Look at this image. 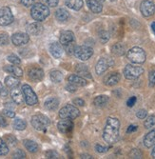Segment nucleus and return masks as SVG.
Masks as SVG:
<instances>
[{"mask_svg": "<svg viewBox=\"0 0 155 159\" xmlns=\"http://www.w3.org/2000/svg\"><path fill=\"white\" fill-rule=\"evenodd\" d=\"M120 135V121L116 117H108L107 119L104 132H103V138L104 140L112 145L115 144Z\"/></svg>", "mask_w": 155, "mask_h": 159, "instance_id": "obj_1", "label": "nucleus"}, {"mask_svg": "<svg viewBox=\"0 0 155 159\" xmlns=\"http://www.w3.org/2000/svg\"><path fill=\"white\" fill-rule=\"evenodd\" d=\"M31 16L35 21L42 22L50 16V9L45 4L35 3L31 10Z\"/></svg>", "mask_w": 155, "mask_h": 159, "instance_id": "obj_2", "label": "nucleus"}, {"mask_svg": "<svg viewBox=\"0 0 155 159\" xmlns=\"http://www.w3.org/2000/svg\"><path fill=\"white\" fill-rule=\"evenodd\" d=\"M126 58L134 64H143L146 61L147 54L142 48L133 47L126 52Z\"/></svg>", "mask_w": 155, "mask_h": 159, "instance_id": "obj_3", "label": "nucleus"}, {"mask_svg": "<svg viewBox=\"0 0 155 159\" xmlns=\"http://www.w3.org/2000/svg\"><path fill=\"white\" fill-rule=\"evenodd\" d=\"M31 123L33 127L39 132H45L50 126V119L44 114H35L32 117Z\"/></svg>", "mask_w": 155, "mask_h": 159, "instance_id": "obj_4", "label": "nucleus"}, {"mask_svg": "<svg viewBox=\"0 0 155 159\" xmlns=\"http://www.w3.org/2000/svg\"><path fill=\"white\" fill-rule=\"evenodd\" d=\"M80 115V111L75 105H66L59 111V117L61 119H70L73 120Z\"/></svg>", "mask_w": 155, "mask_h": 159, "instance_id": "obj_5", "label": "nucleus"}, {"mask_svg": "<svg viewBox=\"0 0 155 159\" xmlns=\"http://www.w3.org/2000/svg\"><path fill=\"white\" fill-rule=\"evenodd\" d=\"M124 76L128 80H135L144 74V69L139 66H133L131 64L126 65L124 69Z\"/></svg>", "mask_w": 155, "mask_h": 159, "instance_id": "obj_6", "label": "nucleus"}, {"mask_svg": "<svg viewBox=\"0 0 155 159\" xmlns=\"http://www.w3.org/2000/svg\"><path fill=\"white\" fill-rule=\"evenodd\" d=\"M22 93L24 95V100L27 103V105L29 106H34L38 103V98L36 93L33 92V90L32 89V87L28 84H24L22 86Z\"/></svg>", "mask_w": 155, "mask_h": 159, "instance_id": "obj_7", "label": "nucleus"}, {"mask_svg": "<svg viewBox=\"0 0 155 159\" xmlns=\"http://www.w3.org/2000/svg\"><path fill=\"white\" fill-rule=\"evenodd\" d=\"M93 54V50L91 47L83 45V46H78L74 50V55L77 57L78 59L82 61L89 60Z\"/></svg>", "mask_w": 155, "mask_h": 159, "instance_id": "obj_8", "label": "nucleus"}, {"mask_svg": "<svg viewBox=\"0 0 155 159\" xmlns=\"http://www.w3.org/2000/svg\"><path fill=\"white\" fill-rule=\"evenodd\" d=\"M13 21V16L9 7H2L0 9V26H8Z\"/></svg>", "mask_w": 155, "mask_h": 159, "instance_id": "obj_9", "label": "nucleus"}, {"mask_svg": "<svg viewBox=\"0 0 155 159\" xmlns=\"http://www.w3.org/2000/svg\"><path fill=\"white\" fill-rule=\"evenodd\" d=\"M114 64L113 60H111L110 58H106V57H102L99 60H98L96 66H95V71L98 75H103L105 71Z\"/></svg>", "mask_w": 155, "mask_h": 159, "instance_id": "obj_10", "label": "nucleus"}, {"mask_svg": "<svg viewBox=\"0 0 155 159\" xmlns=\"http://www.w3.org/2000/svg\"><path fill=\"white\" fill-rule=\"evenodd\" d=\"M140 11L145 17H149L155 12V5L150 0H144L140 5Z\"/></svg>", "mask_w": 155, "mask_h": 159, "instance_id": "obj_11", "label": "nucleus"}, {"mask_svg": "<svg viewBox=\"0 0 155 159\" xmlns=\"http://www.w3.org/2000/svg\"><path fill=\"white\" fill-rule=\"evenodd\" d=\"M57 129L64 134H70L73 129V122L70 119H62L57 123Z\"/></svg>", "mask_w": 155, "mask_h": 159, "instance_id": "obj_12", "label": "nucleus"}, {"mask_svg": "<svg viewBox=\"0 0 155 159\" xmlns=\"http://www.w3.org/2000/svg\"><path fill=\"white\" fill-rule=\"evenodd\" d=\"M29 40H30L29 34L25 33H16L15 34H12L11 36V42L16 46H23L27 44Z\"/></svg>", "mask_w": 155, "mask_h": 159, "instance_id": "obj_13", "label": "nucleus"}, {"mask_svg": "<svg viewBox=\"0 0 155 159\" xmlns=\"http://www.w3.org/2000/svg\"><path fill=\"white\" fill-rule=\"evenodd\" d=\"M50 52L54 58H60L64 52L63 45L60 42H52L50 45Z\"/></svg>", "mask_w": 155, "mask_h": 159, "instance_id": "obj_14", "label": "nucleus"}, {"mask_svg": "<svg viewBox=\"0 0 155 159\" xmlns=\"http://www.w3.org/2000/svg\"><path fill=\"white\" fill-rule=\"evenodd\" d=\"M44 29L43 26H42L39 22H33L31 23L27 26V33L28 34L31 35H40L42 33H43Z\"/></svg>", "mask_w": 155, "mask_h": 159, "instance_id": "obj_15", "label": "nucleus"}, {"mask_svg": "<svg viewBox=\"0 0 155 159\" xmlns=\"http://www.w3.org/2000/svg\"><path fill=\"white\" fill-rule=\"evenodd\" d=\"M28 75H29L30 79L33 81H41L44 77V71L42 69L37 68V67H33L32 69H30L29 73H28Z\"/></svg>", "mask_w": 155, "mask_h": 159, "instance_id": "obj_16", "label": "nucleus"}, {"mask_svg": "<svg viewBox=\"0 0 155 159\" xmlns=\"http://www.w3.org/2000/svg\"><path fill=\"white\" fill-rule=\"evenodd\" d=\"M120 79H121V75L119 73H111L104 78V83H105V85H107L108 87H112V86H115L116 84H118Z\"/></svg>", "mask_w": 155, "mask_h": 159, "instance_id": "obj_17", "label": "nucleus"}, {"mask_svg": "<svg viewBox=\"0 0 155 159\" xmlns=\"http://www.w3.org/2000/svg\"><path fill=\"white\" fill-rule=\"evenodd\" d=\"M68 81L70 83V84H73L76 87H84V86H86L88 85V81L80 76V75H69L68 77Z\"/></svg>", "mask_w": 155, "mask_h": 159, "instance_id": "obj_18", "label": "nucleus"}, {"mask_svg": "<svg viewBox=\"0 0 155 159\" xmlns=\"http://www.w3.org/2000/svg\"><path fill=\"white\" fill-rule=\"evenodd\" d=\"M11 99H12L13 102H15L16 104H17V105L22 104L24 102V95H23L22 90H19L17 87H16V88L11 89Z\"/></svg>", "mask_w": 155, "mask_h": 159, "instance_id": "obj_19", "label": "nucleus"}, {"mask_svg": "<svg viewBox=\"0 0 155 159\" xmlns=\"http://www.w3.org/2000/svg\"><path fill=\"white\" fill-rule=\"evenodd\" d=\"M73 41H74V34L72 31H65L61 34L59 42L63 46L69 44V43L73 42Z\"/></svg>", "mask_w": 155, "mask_h": 159, "instance_id": "obj_20", "label": "nucleus"}, {"mask_svg": "<svg viewBox=\"0 0 155 159\" xmlns=\"http://www.w3.org/2000/svg\"><path fill=\"white\" fill-rule=\"evenodd\" d=\"M143 142H144L145 147H147V148H151V147L155 146V129L145 135Z\"/></svg>", "mask_w": 155, "mask_h": 159, "instance_id": "obj_21", "label": "nucleus"}, {"mask_svg": "<svg viewBox=\"0 0 155 159\" xmlns=\"http://www.w3.org/2000/svg\"><path fill=\"white\" fill-rule=\"evenodd\" d=\"M87 5L89 9L94 13H100L103 10V6L98 0H87Z\"/></svg>", "mask_w": 155, "mask_h": 159, "instance_id": "obj_22", "label": "nucleus"}, {"mask_svg": "<svg viewBox=\"0 0 155 159\" xmlns=\"http://www.w3.org/2000/svg\"><path fill=\"white\" fill-rule=\"evenodd\" d=\"M44 106L49 111H55L59 106V100L56 97H50L45 101Z\"/></svg>", "mask_w": 155, "mask_h": 159, "instance_id": "obj_23", "label": "nucleus"}, {"mask_svg": "<svg viewBox=\"0 0 155 159\" xmlns=\"http://www.w3.org/2000/svg\"><path fill=\"white\" fill-rule=\"evenodd\" d=\"M4 70L7 71L9 74H11L15 76H18L21 77L23 75V70L21 68L17 67V66H6L4 67Z\"/></svg>", "mask_w": 155, "mask_h": 159, "instance_id": "obj_24", "label": "nucleus"}, {"mask_svg": "<svg viewBox=\"0 0 155 159\" xmlns=\"http://www.w3.org/2000/svg\"><path fill=\"white\" fill-rule=\"evenodd\" d=\"M76 73L82 77L91 78V75L90 71H89V69L85 64H78L77 67H76Z\"/></svg>", "mask_w": 155, "mask_h": 159, "instance_id": "obj_25", "label": "nucleus"}, {"mask_svg": "<svg viewBox=\"0 0 155 159\" xmlns=\"http://www.w3.org/2000/svg\"><path fill=\"white\" fill-rule=\"evenodd\" d=\"M65 3L68 8L79 11L83 7V0H65Z\"/></svg>", "mask_w": 155, "mask_h": 159, "instance_id": "obj_26", "label": "nucleus"}, {"mask_svg": "<svg viewBox=\"0 0 155 159\" xmlns=\"http://www.w3.org/2000/svg\"><path fill=\"white\" fill-rule=\"evenodd\" d=\"M111 52L116 56H122L126 53V47L122 43H116L111 47Z\"/></svg>", "mask_w": 155, "mask_h": 159, "instance_id": "obj_27", "label": "nucleus"}, {"mask_svg": "<svg viewBox=\"0 0 155 159\" xmlns=\"http://www.w3.org/2000/svg\"><path fill=\"white\" fill-rule=\"evenodd\" d=\"M55 17L59 22H65L69 19V13L68 11H66L65 9H58L55 12Z\"/></svg>", "mask_w": 155, "mask_h": 159, "instance_id": "obj_28", "label": "nucleus"}, {"mask_svg": "<svg viewBox=\"0 0 155 159\" xmlns=\"http://www.w3.org/2000/svg\"><path fill=\"white\" fill-rule=\"evenodd\" d=\"M23 144H24V147L29 151L30 152H33V153H34V152H36L37 151H38V145H37V143L36 142H34V141H33V140H30V139H26V140H24V142H23Z\"/></svg>", "mask_w": 155, "mask_h": 159, "instance_id": "obj_29", "label": "nucleus"}, {"mask_svg": "<svg viewBox=\"0 0 155 159\" xmlns=\"http://www.w3.org/2000/svg\"><path fill=\"white\" fill-rule=\"evenodd\" d=\"M5 84L8 88L10 89H13V88H16V87L19 86L20 84V81L16 77V76H11V75H9L5 78Z\"/></svg>", "mask_w": 155, "mask_h": 159, "instance_id": "obj_30", "label": "nucleus"}, {"mask_svg": "<svg viewBox=\"0 0 155 159\" xmlns=\"http://www.w3.org/2000/svg\"><path fill=\"white\" fill-rule=\"evenodd\" d=\"M50 78L53 83H60L63 80V75L61 71L57 70H53L50 73Z\"/></svg>", "mask_w": 155, "mask_h": 159, "instance_id": "obj_31", "label": "nucleus"}, {"mask_svg": "<svg viewBox=\"0 0 155 159\" xmlns=\"http://www.w3.org/2000/svg\"><path fill=\"white\" fill-rule=\"evenodd\" d=\"M108 102V97L107 95H98L93 100V104L96 107H104Z\"/></svg>", "mask_w": 155, "mask_h": 159, "instance_id": "obj_32", "label": "nucleus"}, {"mask_svg": "<svg viewBox=\"0 0 155 159\" xmlns=\"http://www.w3.org/2000/svg\"><path fill=\"white\" fill-rule=\"evenodd\" d=\"M12 125H13V128H15L16 129H17V131H23V129H25L27 127L26 121L21 119V118H16Z\"/></svg>", "mask_w": 155, "mask_h": 159, "instance_id": "obj_33", "label": "nucleus"}, {"mask_svg": "<svg viewBox=\"0 0 155 159\" xmlns=\"http://www.w3.org/2000/svg\"><path fill=\"white\" fill-rule=\"evenodd\" d=\"M9 152V147L7 143L0 138V155H6Z\"/></svg>", "mask_w": 155, "mask_h": 159, "instance_id": "obj_34", "label": "nucleus"}, {"mask_svg": "<svg viewBox=\"0 0 155 159\" xmlns=\"http://www.w3.org/2000/svg\"><path fill=\"white\" fill-rule=\"evenodd\" d=\"M155 125V116L154 115H149V116L145 120L144 126L146 129H150Z\"/></svg>", "mask_w": 155, "mask_h": 159, "instance_id": "obj_35", "label": "nucleus"}, {"mask_svg": "<svg viewBox=\"0 0 155 159\" xmlns=\"http://www.w3.org/2000/svg\"><path fill=\"white\" fill-rule=\"evenodd\" d=\"M64 48H65V51H66V52L68 54H73L74 53V50H75V43H74V41H73V42L69 43V44L65 45Z\"/></svg>", "mask_w": 155, "mask_h": 159, "instance_id": "obj_36", "label": "nucleus"}, {"mask_svg": "<svg viewBox=\"0 0 155 159\" xmlns=\"http://www.w3.org/2000/svg\"><path fill=\"white\" fill-rule=\"evenodd\" d=\"M8 61L11 62V64H15V65H19L21 63V59L19 58V57L16 54H10L8 55Z\"/></svg>", "mask_w": 155, "mask_h": 159, "instance_id": "obj_37", "label": "nucleus"}, {"mask_svg": "<svg viewBox=\"0 0 155 159\" xmlns=\"http://www.w3.org/2000/svg\"><path fill=\"white\" fill-rule=\"evenodd\" d=\"M148 86L149 88L155 87V70H151L148 74Z\"/></svg>", "mask_w": 155, "mask_h": 159, "instance_id": "obj_38", "label": "nucleus"}, {"mask_svg": "<svg viewBox=\"0 0 155 159\" xmlns=\"http://www.w3.org/2000/svg\"><path fill=\"white\" fill-rule=\"evenodd\" d=\"M129 156L131 158H142L143 157V153L140 150L138 149H132L131 151V152L129 153Z\"/></svg>", "mask_w": 155, "mask_h": 159, "instance_id": "obj_39", "label": "nucleus"}, {"mask_svg": "<svg viewBox=\"0 0 155 159\" xmlns=\"http://www.w3.org/2000/svg\"><path fill=\"white\" fill-rule=\"evenodd\" d=\"M99 38L103 44H105V43H107L109 40V34L106 31H102L99 33Z\"/></svg>", "mask_w": 155, "mask_h": 159, "instance_id": "obj_40", "label": "nucleus"}, {"mask_svg": "<svg viewBox=\"0 0 155 159\" xmlns=\"http://www.w3.org/2000/svg\"><path fill=\"white\" fill-rule=\"evenodd\" d=\"M9 35L7 34H0V46H5L9 44Z\"/></svg>", "mask_w": 155, "mask_h": 159, "instance_id": "obj_41", "label": "nucleus"}, {"mask_svg": "<svg viewBox=\"0 0 155 159\" xmlns=\"http://www.w3.org/2000/svg\"><path fill=\"white\" fill-rule=\"evenodd\" d=\"M12 158H15V159H23V158H26V153L22 150H16L15 152L12 153Z\"/></svg>", "mask_w": 155, "mask_h": 159, "instance_id": "obj_42", "label": "nucleus"}, {"mask_svg": "<svg viewBox=\"0 0 155 159\" xmlns=\"http://www.w3.org/2000/svg\"><path fill=\"white\" fill-rule=\"evenodd\" d=\"M136 116L139 118V119H145L147 116H148V111L144 109L142 110H139L136 113Z\"/></svg>", "mask_w": 155, "mask_h": 159, "instance_id": "obj_43", "label": "nucleus"}, {"mask_svg": "<svg viewBox=\"0 0 155 159\" xmlns=\"http://www.w3.org/2000/svg\"><path fill=\"white\" fill-rule=\"evenodd\" d=\"M6 141L10 144L11 146H15L16 144V138L15 136H12V135H7L5 137Z\"/></svg>", "mask_w": 155, "mask_h": 159, "instance_id": "obj_44", "label": "nucleus"}, {"mask_svg": "<svg viewBox=\"0 0 155 159\" xmlns=\"http://www.w3.org/2000/svg\"><path fill=\"white\" fill-rule=\"evenodd\" d=\"M3 112H4V114L6 115V116H8L10 118H15V116H16V112L13 111L12 110H11V109H5L3 111Z\"/></svg>", "mask_w": 155, "mask_h": 159, "instance_id": "obj_45", "label": "nucleus"}, {"mask_svg": "<svg viewBox=\"0 0 155 159\" xmlns=\"http://www.w3.org/2000/svg\"><path fill=\"white\" fill-rule=\"evenodd\" d=\"M47 158H58V153L53 150H50L46 152Z\"/></svg>", "mask_w": 155, "mask_h": 159, "instance_id": "obj_46", "label": "nucleus"}, {"mask_svg": "<svg viewBox=\"0 0 155 159\" xmlns=\"http://www.w3.org/2000/svg\"><path fill=\"white\" fill-rule=\"evenodd\" d=\"M108 150V148L107 147H103L101 145H99V144H97V145H95V151L97 152H99V153H104V152H107Z\"/></svg>", "mask_w": 155, "mask_h": 159, "instance_id": "obj_47", "label": "nucleus"}, {"mask_svg": "<svg viewBox=\"0 0 155 159\" xmlns=\"http://www.w3.org/2000/svg\"><path fill=\"white\" fill-rule=\"evenodd\" d=\"M44 2L46 5L50 6V7H56L58 5V0H44Z\"/></svg>", "mask_w": 155, "mask_h": 159, "instance_id": "obj_48", "label": "nucleus"}, {"mask_svg": "<svg viewBox=\"0 0 155 159\" xmlns=\"http://www.w3.org/2000/svg\"><path fill=\"white\" fill-rule=\"evenodd\" d=\"M73 105L83 107L84 105H85V101H84L83 99H81V98H75V99H73Z\"/></svg>", "mask_w": 155, "mask_h": 159, "instance_id": "obj_49", "label": "nucleus"}, {"mask_svg": "<svg viewBox=\"0 0 155 159\" xmlns=\"http://www.w3.org/2000/svg\"><path fill=\"white\" fill-rule=\"evenodd\" d=\"M136 100H137L136 96H131V97H130L129 100L126 101V105H128L129 107H133L134 104L136 103Z\"/></svg>", "mask_w": 155, "mask_h": 159, "instance_id": "obj_50", "label": "nucleus"}, {"mask_svg": "<svg viewBox=\"0 0 155 159\" xmlns=\"http://www.w3.org/2000/svg\"><path fill=\"white\" fill-rule=\"evenodd\" d=\"M20 2L25 7H31L34 4V0H20Z\"/></svg>", "mask_w": 155, "mask_h": 159, "instance_id": "obj_51", "label": "nucleus"}, {"mask_svg": "<svg viewBox=\"0 0 155 159\" xmlns=\"http://www.w3.org/2000/svg\"><path fill=\"white\" fill-rule=\"evenodd\" d=\"M8 95V91L7 89L4 88V86L2 85V83L0 82V96L2 97H6Z\"/></svg>", "mask_w": 155, "mask_h": 159, "instance_id": "obj_52", "label": "nucleus"}, {"mask_svg": "<svg viewBox=\"0 0 155 159\" xmlns=\"http://www.w3.org/2000/svg\"><path fill=\"white\" fill-rule=\"evenodd\" d=\"M66 90H67L68 92H69V93H75L76 90H77V87L69 83V85L66 86Z\"/></svg>", "mask_w": 155, "mask_h": 159, "instance_id": "obj_53", "label": "nucleus"}, {"mask_svg": "<svg viewBox=\"0 0 155 159\" xmlns=\"http://www.w3.org/2000/svg\"><path fill=\"white\" fill-rule=\"evenodd\" d=\"M0 126L3 127V128H5V127H7V126H8V122H7V120L5 119V117L3 116V115H1V114H0Z\"/></svg>", "mask_w": 155, "mask_h": 159, "instance_id": "obj_54", "label": "nucleus"}, {"mask_svg": "<svg viewBox=\"0 0 155 159\" xmlns=\"http://www.w3.org/2000/svg\"><path fill=\"white\" fill-rule=\"evenodd\" d=\"M137 129H138V126H136V125H131V126L128 128V129H126V134H131V133H134Z\"/></svg>", "mask_w": 155, "mask_h": 159, "instance_id": "obj_55", "label": "nucleus"}, {"mask_svg": "<svg viewBox=\"0 0 155 159\" xmlns=\"http://www.w3.org/2000/svg\"><path fill=\"white\" fill-rule=\"evenodd\" d=\"M80 157L83 158V159H91L92 158V156L90 155V154H81Z\"/></svg>", "mask_w": 155, "mask_h": 159, "instance_id": "obj_56", "label": "nucleus"}, {"mask_svg": "<svg viewBox=\"0 0 155 159\" xmlns=\"http://www.w3.org/2000/svg\"><path fill=\"white\" fill-rule=\"evenodd\" d=\"M151 156H152L153 158H155V147L153 148V150H152V152H151Z\"/></svg>", "mask_w": 155, "mask_h": 159, "instance_id": "obj_57", "label": "nucleus"}, {"mask_svg": "<svg viewBox=\"0 0 155 159\" xmlns=\"http://www.w3.org/2000/svg\"><path fill=\"white\" fill-rule=\"evenodd\" d=\"M151 28H152V31H153V33H154V34H155V22H154V23H152Z\"/></svg>", "mask_w": 155, "mask_h": 159, "instance_id": "obj_58", "label": "nucleus"}, {"mask_svg": "<svg viewBox=\"0 0 155 159\" xmlns=\"http://www.w3.org/2000/svg\"><path fill=\"white\" fill-rule=\"evenodd\" d=\"M99 2H103V1H105V0H98Z\"/></svg>", "mask_w": 155, "mask_h": 159, "instance_id": "obj_59", "label": "nucleus"}]
</instances>
